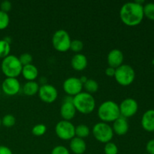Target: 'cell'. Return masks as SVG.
Returning <instances> with one entry per match:
<instances>
[{
	"label": "cell",
	"mask_w": 154,
	"mask_h": 154,
	"mask_svg": "<svg viewBox=\"0 0 154 154\" xmlns=\"http://www.w3.org/2000/svg\"><path fill=\"white\" fill-rule=\"evenodd\" d=\"M144 17L143 5L135 1L125 3L120 8V19L122 22L128 26H135L140 24Z\"/></svg>",
	"instance_id": "cell-1"
},
{
	"label": "cell",
	"mask_w": 154,
	"mask_h": 154,
	"mask_svg": "<svg viewBox=\"0 0 154 154\" xmlns=\"http://www.w3.org/2000/svg\"><path fill=\"white\" fill-rule=\"evenodd\" d=\"M98 116L102 122L111 123L120 117L119 105L112 100H107L99 105L97 111Z\"/></svg>",
	"instance_id": "cell-2"
},
{
	"label": "cell",
	"mask_w": 154,
	"mask_h": 154,
	"mask_svg": "<svg viewBox=\"0 0 154 154\" xmlns=\"http://www.w3.org/2000/svg\"><path fill=\"white\" fill-rule=\"evenodd\" d=\"M73 104L78 111L83 114H89L96 108V100L90 93L81 92L73 97Z\"/></svg>",
	"instance_id": "cell-3"
},
{
	"label": "cell",
	"mask_w": 154,
	"mask_h": 154,
	"mask_svg": "<svg viewBox=\"0 0 154 154\" xmlns=\"http://www.w3.org/2000/svg\"><path fill=\"white\" fill-rule=\"evenodd\" d=\"M1 69L2 72L7 78H17L22 72L23 66L17 57L10 54L2 60Z\"/></svg>",
	"instance_id": "cell-4"
},
{
	"label": "cell",
	"mask_w": 154,
	"mask_h": 154,
	"mask_svg": "<svg viewBox=\"0 0 154 154\" xmlns=\"http://www.w3.org/2000/svg\"><path fill=\"white\" fill-rule=\"evenodd\" d=\"M114 78L116 81L121 86H129L135 80V70L129 65L123 64L116 69Z\"/></svg>",
	"instance_id": "cell-5"
},
{
	"label": "cell",
	"mask_w": 154,
	"mask_h": 154,
	"mask_svg": "<svg viewBox=\"0 0 154 154\" xmlns=\"http://www.w3.org/2000/svg\"><path fill=\"white\" fill-rule=\"evenodd\" d=\"M92 132L97 141L105 144L111 141L114 137V131L112 127L105 122L96 123L93 126Z\"/></svg>",
	"instance_id": "cell-6"
},
{
	"label": "cell",
	"mask_w": 154,
	"mask_h": 154,
	"mask_svg": "<svg viewBox=\"0 0 154 154\" xmlns=\"http://www.w3.org/2000/svg\"><path fill=\"white\" fill-rule=\"evenodd\" d=\"M71 42L70 35L65 29L57 30L53 35L52 45L59 52H66L70 50Z\"/></svg>",
	"instance_id": "cell-7"
},
{
	"label": "cell",
	"mask_w": 154,
	"mask_h": 154,
	"mask_svg": "<svg viewBox=\"0 0 154 154\" xmlns=\"http://www.w3.org/2000/svg\"><path fill=\"white\" fill-rule=\"evenodd\" d=\"M55 132L60 139L65 141L72 140L75 137V126L71 121L61 120L56 125Z\"/></svg>",
	"instance_id": "cell-8"
},
{
	"label": "cell",
	"mask_w": 154,
	"mask_h": 154,
	"mask_svg": "<svg viewBox=\"0 0 154 154\" xmlns=\"http://www.w3.org/2000/svg\"><path fill=\"white\" fill-rule=\"evenodd\" d=\"M84 84L80 79L76 77H70L66 78L63 84V88L68 96H75L82 92Z\"/></svg>",
	"instance_id": "cell-9"
},
{
	"label": "cell",
	"mask_w": 154,
	"mask_h": 154,
	"mask_svg": "<svg viewBox=\"0 0 154 154\" xmlns=\"http://www.w3.org/2000/svg\"><path fill=\"white\" fill-rule=\"evenodd\" d=\"M120 115L125 118L131 117L135 115L138 109V104L135 99L132 98H126L121 102L119 105Z\"/></svg>",
	"instance_id": "cell-10"
},
{
	"label": "cell",
	"mask_w": 154,
	"mask_h": 154,
	"mask_svg": "<svg viewBox=\"0 0 154 154\" xmlns=\"http://www.w3.org/2000/svg\"><path fill=\"white\" fill-rule=\"evenodd\" d=\"M38 93L41 100L46 103H53L55 102L58 96L57 88L48 84L41 85Z\"/></svg>",
	"instance_id": "cell-11"
},
{
	"label": "cell",
	"mask_w": 154,
	"mask_h": 154,
	"mask_svg": "<svg viewBox=\"0 0 154 154\" xmlns=\"http://www.w3.org/2000/svg\"><path fill=\"white\" fill-rule=\"evenodd\" d=\"M76 108L73 104V96H67L64 99L61 107H60V114L64 120L70 121L75 117L76 114Z\"/></svg>",
	"instance_id": "cell-12"
},
{
	"label": "cell",
	"mask_w": 154,
	"mask_h": 154,
	"mask_svg": "<svg viewBox=\"0 0 154 154\" xmlns=\"http://www.w3.org/2000/svg\"><path fill=\"white\" fill-rule=\"evenodd\" d=\"M2 90L8 96H14L20 90V84L16 78H6L2 84Z\"/></svg>",
	"instance_id": "cell-13"
},
{
	"label": "cell",
	"mask_w": 154,
	"mask_h": 154,
	"mask_svg": "<svg viewBox=\"0 0 154 154\" xmlns=\"http://www.w3.org/2000/svg\"><path fill=\"white\" fill-rule=\"evenodd\" d=\"M123 60H124V55L123 53L119 49H113L108 53L107 57V61L110 67L114 69H117L119 66L123 65Z\"/></svg>",
	"instance_id": "cell-14"
},
{
	"label": "cell",
	"mask_w": 154,
	"mask_h": 154,
	"mask_svg": "<svg viewBox=\"0 0 154 154\" xmlns=\"http://www.w3.org/2000/svg\"><path fill=\"white\" fill-rule=\"evenodd\" d=\"M129 123L125 117L120 116L115 121L113 122V131L114 133L118 135H124L129 131Z\"/></svg>",
	"instance_id": "cell-15"
},
{
	"label": "cell",
	"mask_w": 154,
	"mask_h": 154,
	"mask_svg": "<svg viewBox=\"0 0 154 154\" xmlns=\"http://www.w3.org/2000/svg\"><path fill=\"white\" fill-rule=\"evenodd\" d=\"M88 64V60L84 54H75L71 60V65L72 68L76 71H83L87 68Z\"/></svg>",
	"instance_id": "cell-16"
},
{
	"label": "cell",
	"mask_w": 154,
	"mask_h": 154,
	"mask_svg": "<svg viewBox=\"0 0 154 154\" xmlns=\"http://www.w3.org/2000/svg\"><path fill=\"white\" fill-rule=\"evenodd\" d=\"M141 126L147 132L154 131V109L147 110L141 117Z\"/></svg>",
	"instance_id": "cell-17"
},
{
	"label": "cell",
	"mask_w": 154,
	"mask_h": 154,
	"mask_svg": "<svg viewBox=\"0 0 154 154\" xmlns=\"http://www.w3.org/2000/svg\"><path fill=\"white\" fill-rule=\"evenodd\" d=\"M70 150L75 154H83L87 150V144L83 138L74 137L70 140Z\"/></svg>",
	"instance_id": "cell-18"
},
{
	"label": "cell",
	"mask_w": 154,
	"mask_h": 154,
	"mask_svg": "<svg viewBox=\"0 0 154 154\" xmlns=\"http://www.w3.org/2000/svg\"><path fill=\"white\" fill-rule=\"evenodd\" d=\"M21 74L23 75V78L27 80V81H32L38 78V70L35 65L29 64L23 66Z\"/></svg>",
	"instance_id": "cell-19"
},
{
	"label": "cell",
	"mask_w": 154,
	"mask_h": 154,
	"mask_svg": "<svg viewBox=\"0 0 154 154\" xmlns=\"http://www.w3.org/2000/svg\"><path fill=\"white\" fill-rule=\"evenodd\" d=\"M39 84L36 81H27L23 87V92L28 96H32L38 93L39 90Z\"/></svg>",
	"instance_id": "cell-20"
},
{
	"label": "cell",
	"mask_w": 154,
	"mask_h": 154,
	"mask_svg": "<svg viewBox=\"0 0 154 154\" xmlns=\"http://www.w3.org/2000/svg\"><path fill=\"white\" fill-rule=\"evenodd\" d=\"M90 133V128L85 124H80L75 126V136L78 138H87Z\"/></svg>",
	"instance_id": "cell-21"
},
{
	"label": "cell",
	"mask_w": 154,
	"mask_h": 154,
	"mask_svg": "<svg viewBox=\"0 0 154 154\" xmlns=\"http://www.w3.org/2000/svg\"><path fill=\"white\" fill-rule=\"evenodd\" d=\"M11 45L5 39L0 40V58H5L10 55Z\"/></svg>",
	"instance_id": "cell-22"
},
{
	"label": "cell",
	"mask_w": 154,
	"mask_h": 154,
	"mask_svg": "<svg viewBox=\"0 0 154 154\" xmlns=\"http://www.w3.org/2000/svg\"><path fill=\"white\" fill-rule=\"evenodd\" d=\"M84 87L86 90V92L89 93H93L97 92L99 90V84L96 81L93 79H88L87 82L84 84Z\"/></svg>",
	"instance_id": "cell-23"
},
{
	"label": "cell",
	"mask_w": 154,
	"mask_h": 154,
	"mask_svg": "<svg viewBox=\"0 0 154 154\" xmlns=\"http://www.w3.org/2000/svg\"><path fill=\"white\" fill-rule=\"evenodd\" d=\"M144 9V15L148 19L154 20V3L149 2L143 6Z\"/></svg>",
	"instance_id": "cell-24"
},
{
	"label": "cell",
	"mask_w": 154,
	"mask_h": 154,
	"mask_svg": "<svg viewBox=\"0 0 154 154\" xmlns=\"http://www.w3.org/2000/svg\"><path fill=\"white\" fill-rule=\"evenodd\" d=\"M16 123V118L12 114H6L2 119V124L7 128H11L14 126Z\"/></svg>",
	"instance_id": "cell-25"
},
{
	"label": "cell",
	"mask_w": 154,
	"mask_h": 154,
	"mask_svg": "<svg viewBox=\"0 0 154 154\" xmlns=\"http://www.w3.org/2000/svg\"><path fill=\"white\" fill-rule=\"evenodd\" d=\"M47 132V126L43 123L35 125L32 129V133L35 136H42Z\"/></svg>",
	"instance_id": "cell-26"
},
{
	"label": "cell",
	"mask_w": 154,
	"mask_h": 154,
	"mask_svg": "<svg viewBox=\"0 0 154 154\" xmlns=\"http://www.w3.org/2000/svg\"><path fill=\"white\" fill-rule=\"evenodd\" d=\"M10 23V17L8 13L0 10V30L7 28Z\"/></svg>",
	"instance_id": "cell-27"
},
{
	"label": "cell",
	"mask_w": 154,
	"mask_h": 154,
	"mask_svg": "<svg viewBox=\"0 0 154 154\" xmlns=\"http://www.w3.org/2000/svg\"><path fill=\"white\" fill-rule=\"evenodd\" d=\"M118 151V147L117 146V144L111 141L106 143L104 147L105 154H117Z\"/></svg>",
	"instance_id": "cell-28"
},
{
	"label": "cell",
	"mask_w": 154,
	"mask_h": 154,
	"mask_svg": "<svg viewBox=\"0 0 154 154\" xmlns=\"http://www.w3.org/2000/svg\"><path fill=\"white\" fill-rule=\"evenodd\" d=\"M84 48V43L81 40H79V39H74V40H72L71 42V45H70V49L72 50L74 52L78 53L80 51H81Z\"/></svg>",
	"instance_id": "cell-29"
},
{
	"label": "cell",
	"mask_w": 154,
	"mask_h": 154,
	"mask_svg": "<svg viewBox=\"0 0 154 154\" xmlns=\"http://www.w3.org/2000/svg\"><path fill=\"white\" fill-rule=\"evenodd\" d=\"M18 58H19L20 62L23 66H26V65L29 64H32V62L33 60L32 56L29 53H23Z\"/></svg>",
	"instance_id": "cell-30"
},
{
	"label": "cell",
	"mask_w": 154,
	"mask_h": 154,
	"mask_svg": "<svg viewBox=\"0 0 154 154\" xmlns=\"http://www.w3.org/2000/svg\"><path fill=\"white\" fill-rule=\"evenodd\" d=\"M51 154H70V152L65 146L58 145L53 148Z\"/></svg>",
	"instance_id": "cell-31"
},
{
	"label": "cell",
	"mask_w": 154,
	"mask_h": 154,
	"mask_svg": "<svg viewBox=\"0 0 154 154\" xmlns=\"http://www.w3.org/2000/svg\"><path fill=\"white\" fill-rule=\"evenodd\" d=\"M11 8L12 4L8 0H4L0 4V10L5 12V13H8V11H10L11 10Z\"/></svg>",
	"instance_id": "cell-32"
},
{
	"label": "cell",
	"mask_w": 154,
	"mask_h": 154,
	"mask_svg": "<svg viewBox=\"0 0 154 154\" xmlns=\"http://www.w3.org/2000/svg\"><path fill=\"white\" fill-rule=\"evenodd\" d=\"M146 150L148 154H154V139H151L147 143Z\"/></svg>",
	"instance_id": "cell-33"
},
{
	"label": "cell",
	"mask_w": 154,
	"mask_h": 154,
	"mask_svg": "<svg viewBox=\"0 0 154 154\" xmlns=\"http://www.w3.org/2000/svg\"><path fill=\"white\" fill-rule=\"evenodd\" d=\"M0 154H13L9 147L4 145H0Z\"/></svg>",
	"instance_id": "cell-34"
},
{
	"label": "cell",
	"mask_w": 154,
	"mask_h": 154,
	"mask_svg": "<svg viewBox=\"0 0 154 154\" xmlns=\"http://www.w3.org/2000/svg\"><path fill=\"white\" fill-rule=\"evenodd\" d=\"M115 70L116 69H114V68L108 66V67L105 69V75L108 77H114V75H115Z\"/></svg>",
	"instance_id": "cell-35"
},
{
	"label": "cell",
	"mask_w": 154,
	"mask_h": 154,
	"mask_svg": "<svg viewBox=\"0 0 154 154\" xmlns=\"http://www.w3.org/2000/svg\"><path fill=\"white\" fill-rule=\"evenodd\" d=\"M79 79H80V81H81V83H82L83 84H84L86 82H87V81L89 79V78H87V77L84 76H84H81Z\"/></svg>",
	"instance_id": "cell-36"
},
{
	"label": "cell",
	"mask_w": 154,
	"mask_h": 154,
	"mask_svg": "<svg viewBox=\"0 0 154 154\" xmlns=\"http://www.w3.org/2000/svg\"><path fill=\"white\" fill-rule=\"evenodd\" d=\"M152 63H153V65L154 66V59H153V60H152Z\"/></svg>",
	"instance_id": "cell-37"
},
{
	"label": "cell",
	"mask_w": 154,
	"mask_h": 154,
	"mask_svg": "<svg viewBox=\"0 0 154 154\" xmlns=\"http://www.w3.org/2000/svg\"><path fill=\"white\" fill-rule=\"evenodd\" d=\"M1 125H2V120L0 119V126H1Z\"/></svg>",
	"instance_id": "cell-38"
},
{
	"label": "cell",
	"mask_w": 154,
	"mask_h": 154,
	"mask_svg": "<svg viewBox=\"0 0 154 154\" xmlns=\"http://www.w3.org/2000/svg\"><path fill=\"white\" fill-rule=\"evenodd\" d=\"M0 95H1V90H0Z\"/></svg>",
	"instance_id": "cell-39"
},
{
	"label": "cell",
	"mask_w": 154,
	"mask_h": 154,
	"mask_svg": "<svg viewBox=\"0 0 154 154\" xmlns=\"http://www.w3.org/2000/svg\"><path fill=\"white\" fill-rule=\"evenodd\" d=\"M144 154H148V153H144Z\"/></svg>",
	"instance_id": "cell-40"
}]
</instances>
